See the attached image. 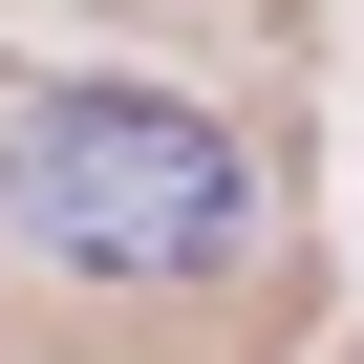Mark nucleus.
<instances>
[{"instance_id":"f257e3e1","label":"nucleus","mask_w":364,"mask_h":364,"mask_svg":"<svg viewBox=\"0 0 364 364\" xmlns=\"http://www.w3.org/2000/svg\"><path fill=\"white\" fill-rule=\"evenodd\" d=\"M0 236H43L65 279H215L257 236V171L236 129L150 107V86H43L0 129Z\"/></svg>"}]
</instances>
